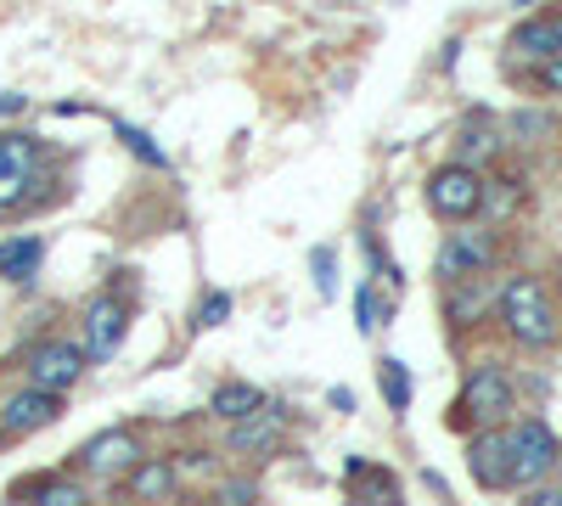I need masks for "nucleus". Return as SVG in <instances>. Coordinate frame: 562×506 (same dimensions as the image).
Returning a JSON list of instances; mask_svg holds the SVG:
<instances>
[{"mask_svg":"<svg viewBox=\"0 0 562 506\" xmlns=\"http://www.w3.org/2000/svg\"><path fill=\"white\" fill-rule=\"evenodd\" d=\"M281 428H288V411H281V405H265L259 417H248V423L231 428V450H237V456H254V450L276 445V434H281Z\"/></svg>","mask_w":562,"mask_h":506,"instance_id":"nucleus-12","label":"nucleus"},{"mask_svg":"<svg viewBox=\"0 0 562 506\" xmlns=\"http://www.w3.org/2000/svg\"><path fill=\"white\" fill-rule=\"evenodd\" d=\"M265 405H270V400H265L254 383H225V389L209 400V411H214L220 423H231V428H237V423H248V417H259Z\"/></svg>","mask_w":562,"mask_h":506,"instance_id":"nucleus-13","label":"nucleus"},{"mask_svg":"<svg viewBox=\"0 0 562 506\" xmlns=\"http://www.w3.org/2000/svg\"><path fill=\"white\" fill-rule=\"evenodd\" d=\"M501 321H506L512 344H524V349H551L557 333H562L557 304H551L540 276H512V282L501 288Z\"/></svg>","mask_w":562,"mask_h":506,"instance_id":"nucleus-1","label":"nucleus"},{"mask_svg":"<svg viewBox=\"0 0 562 506\" xmlns=\"http://www.w3.org/2000/svg\"><path fill=\"white\" fill-rule=\"evenodd\" d=\"M34 506H90V495L68 479H52V484H40V501Z\"/></svg>","mask_w":562,"mask_h":506,"instance_id":"nucleus-20","label":"nucleus"},{"mask_svg":"<svg viewBox=\"0 0 562 506\" xmlns=\"http://www.w3.org/2000/svg\"><path fill=\"white\" fill-rule=\"evenodd\" d=\"M378 383H383L389 411H411V372H405V360H383L378 366Z\"/></svg>","mask_w":562,"mask_h":506,"instance_id":"nucleus-18","label":"nucleus"},{"mask_svg":"<svg viewBox=\"0 0 562 506\" xmlns=\"http://www.w3.org/2000/svg\"><path fill=\"white\" fill-rule=\"evenodd\" d=\"M254 501H259V484L254 479H225L214 506H254Z\"/></svg>","mask_w":562,"mask_h":506,"instance_id":"nucleus-22","label":"nucleus"},{"mask_svg":"<svg viewBox=\"0 0 562 506\" xmlns=\"http://www.w3.org/2000/svg\"><path fill=\"white\" fill-rule=\"evenodd\" d=\"M524 506H562V484H535Z\"/></svg>","mask_w":562,"mask_h":506,"instance_id":"nucleus-26","label":"nucleus"},{"mask_svg":"<svg viewBox=\"0 0 562 506\" xmlns=\"http://www.w3.org/2000/svg\"><path fill=\"white\" fill-rule=\"evenodd\" d=\"M124 333H130V304L102 293L97 304L85 310V360H113Z\"/></svg>","mask_w":562,"mask_h":506,"instance_id":"nucleus-7","label":"nucleus"},{"mask_svg":"<svg viewBox=\"0 0 562 506\" xmlns=\"http://www.w3.org/2000/svg\"><path fill=\"white\" fill-rule=\"evenodd\" d=\"M40 259H45L40 237H7L0 243V276H7V282H29V276H40Z\"/></svg>","mask_w":562,"mask_h":506,"instance_id":"nucleus-14","label":"nucleus"},{"mask_svg":"<svg viewBox=\"0 0 562 506\" xmlns=\"http://www.w3.org/2000/svg\"><path fill=\"white\" fill-rule=\"evenodd\" d=\"M512 57H524V63H562V12H540L529 23L512 29Z\"/></svg>","mask_w":562,"mask_h":506,"instance_id":"nucleus-9","label":"nucleus"},{"mask_svg":"<svg viewBox=\"0 0 562 506\" xmlns=\"http://www.w3.org/2000/svg\"><path fill=\"white\" fill-rule=\"evenodd\" d=\"M562 462V445H557V434L546 428V423H518V428H506V473H512V484H540L551 468Z\"/></svg>","mask_w":562,"mask_h":506,"instance_id":"nucleus-2","label":"nucleus"},{"mask_svg":"<svg viewBox=\"0 0 562 506\" xmlns=\"http://www.w3.org/2000/svg\"><path fill=\"white\" fill-rule=\"evenodd\" d=\"M355 315H360V333H378V327H383V304H378V293H371V282H360Z\"/></svg>","mask_w":562,"mask_h":506,"instance_id":"nucleus-21","label":"nucleus"},{"mask_svg":"<svg viewBox=\"0 0 562 506\" xmlns=\"http://www.w3.org/2000/svg\"><path fill=\"white\" fill-rule=\"evenodd\" d=\"M63 417V400L45 394V389H23L12 405H7V423H0V439H23V434H40Z\"/></svg>","mask_w":562,"mask_h":506,"instance_id":"nucleus-10","label":"nucleus"},{"mask_svg":"<svg viewBox=\"0 0 562 506\" xmlns=\"http://www.w3.org/2000/svg\"><path fill=\"white\" fill-rule=\"evenodd\" d=\"M130 495L135 501H169L175 495V462H140V468H130Z\"/></svg>","mask_w":562,"mask_h":506,"instance_id":"nucleus-16","label":"nucleus"},{"mask_svg":"<svg viewBox=\"0 0 562 506\" xmlns=\"http://www.w3.org/2000/svg\"><path fill=\"white\" fill-rule=\"evenodd\" d=\"M467 468H473V479L484 490H506L512 473H506V434L501 428H484L473 445H467Z\"/></svg>","mask_w":562,"mask_h":506,"instance_id":"nucleus-11","label":"nucleus"},{"mask_svg":"<svg viewBox=\"0 0 562 506\" xmlns=\"http://www.w3.org/2000/svg\"><path fill=\"white\" fill-rule=\"evenodd\" d=\"M119 135H124V142H130V147H135L140 158H147L153 169H164V153L153 147V135H147V130H130V124H119Z\"/></svg>","mask_w":562,"mask_h":506,"instance_id":"nucleus-23","label":"nucleus"},{"mask_svg":"<svg viewBox=\"0 0 562 506\" xmlns=\"http://www.w3.org/2000/svg\"><path fill=\"white\" fill-rule=\"evenodd\" d=\"M495 232H450L445 237V248H439V276L445 282H473V276H484L490 265H495Z\"/></svg>","mask_w":562,"mask_h":506,"instance_id":"nucleus-6","label":"nucleus"},{"mask_svg":"<svg viewBox=\"0 0 562 506\" xmlns=\"http://www.w3.org/2000/svg\"><path fill=\"white\" fill-rule=\"evenodd\" d=\"M85 349L79 344H68V338H52V344H40L34 355H29V389H45V394H57L63 400V389H74L79 378H85Z\"/></svg>","mask_w":562,"mask_h":506,"instance_id":"nucleus-5","label":"nucleus"},{"mask_svg":"<svg viewBox=\"0 0 562 506\" xmlns=\"http://www.w3.org/2000/svg\"><path fill=\"white\" fill-rule=\"evenodd\" d=\"M225 315H231V293H209L203 310H198V327H220Z\"/></svg>","mask_w":562,"mask_h":506,"instance_id":"nucleus-24","label":"nucleus"},{"mask_svg":"<svg viewBox=\"0 0 562 506\" xmlns=\"http://www.w3.org/2000/svg\"><path fill=\"white\" fill-rule=\"evenodd\" d=\"M540 85H546V90H557V97H562V63H551V68H540Z\"/></svg>","mask_w":562,"mask_h":506,"instance_id":"nucleus-27","label":"nucleus"},{"mask_svg":"<svg viewBox=\"0 0 562 506\" xmlns=\"http://www.w3.org/2000/svg\"><path fill=\"white\" fill-rule=\"evenodd\" d=\"M495 153H501V135H495L484 119H479V124H467V130L456 135V164H461V169H473V175H479V164L495 158Z\"/></svg>","mask_w":562,"mask_h":506,"instance_id":"nucleus-15","label":"nucleus"},{"mask_svg":"<svg viewBox=\"0 0 562 506\" xmlns=\"http://www.w3.org/2000/svg\"><path fill=\"white\" fill-rule=\"evenodd\" d=\"M79 468L97 473V479H113V473H124V468H140V439H135V428H108V434H97V439L79 450Z\"/></svg>","mask_w":562,"mask_h":506,"instance_id":"nucleus-8","label":"nucleus"},{"mask_svg":"<svg viewBox=\"0 0 562 506\" xmlns=\"http://www.w3.org/2000/svg\"><path fill=\"white\" fill-rule=\"evenodd\" d=\"M0 169L7 175H40V142L34 135H0Z\"/></svg>","mask_w":562,"mask_h":506,"instance_id":"nucleus-17","label":"nucleus"},{"mask_svg":"<svg viewBox=\"0 0 562 506\" xmlns=\"http://www.w3.org/2000/svg\"><path fill=\"white\" fill-rule=\"evenodd\" d=\"M484 198H490L484 192V175L461 169V164H445V169L428 175V209L439 220H473L484 209Z\"/></svg>","mask_w":562,"mask_h":506,"instance_id":"nucleus-3","label":"nucleus"},{"mask_svg":"<svg viewBox=\"0 0 562 506\" xmlns=\"http://www.w3.org/2000/svg\"><path fill=\"white\" fill-rule=\"evenodd\" d=\"M540 130H546L540 113H524V119H518V135H540Z\"/></svg>","mask_w":562,"mask_h":506,"instance_id":"nucleus-28","label":"nucleus"},{"mask_svg":"<svg viewBox=\"0 0 562 506\" xmlns=\"http://www.w3.org/2000/svg\"><path fill=\"white\" fill-rule=\"evenodd\" d=\"M315 282H321V293H333L338 282H333V248H321L315 254Z\"/></svg>","mask_w":562,"mask_h":506,"instance_id":"nucleus-25","label":"nucleus"},{"mask_svg":"<svg viewBox=\"0 0 562 506\" xmlns=\"http://www.w3.org/2000/svg\"><path fill=\"white\" fill-rule=\"evenodd\" d=\"M34 180L40 175H7V169H0V214H23L29 203H34Z\"/></svg>","mask_w":562,"mask_h":506,"instance_id":"nucleus-19","label":"nucleus"},{"mask_svg":"<svg viewBox=\"0 0 562 506\" xmlns=\"http://www.w3.org/2000/svg\"><path fill=\"white\" fill-rule=\"evenodd\" d=\"M506 411H512V378L501 372V366H479L461 389V417L479 423V428H501Z\"/></svg>","mask_w":562,"mask_h":506,"instance_id":"nucleus-4","label":"nucleus"}]
</instances>
